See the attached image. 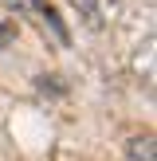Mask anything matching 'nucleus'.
Listing matches in <instances>:
<instances>
[{"instance_id":"obj_1","label":"nucleus","mask_w":157,"mask_h":161,"mask_svg":"<svg viewBox=\"0 0 157 161\" xmlns=\"http://www.w3.org/2000/svg\"><path fill=\"white\" fill-rule=\"evenodd\" d=\"M126 161H157L153 134H133V138L126 142Z\"/></svg>"},{"instance_id":"obj_2","label":"nucleus","mask_w":157,"mask_h":161,"mask_svg":"<svg viewBox=\"0 0 157 161\" xmlns=\"http://www.w3.org/2000/svg\"><path fill=\"white\" fill-rule=\"evenodd\" d=\"M35 8H39V16H43V24H47V28L55 31V39H59V43L67 47L71 39H67V28H63V20H59V12H55V8L47 4V0H35Z\"/></svg>"},{"instance_id":"obj_3","label":"nucleus","mask_w":157,"mask_h":161,"mask_svg":"<svg viewBox=\"0 0 157 161\" xmlns=\"http://www.w3.org/2000/svg\"><path fill=\"white\" fill-rule=\"evenodd\" d=\"M71 4H75V12L83 16L90 28H98V24H102V20H98V0H71Z\"/></svg>"},{"instance_id":"obj_4","label":"nucleus","mask_w":157,"mask_h":161,"mask_svg":"<svg viewBox=\"0 0 157 161\" xmlns=\"http://www.w3.org/2000/svg\"><path fill=\"white\" fill-rule=\"evenodd\" d=\"M12 39H16V24H0V51H4Z\"/></svg>"}]
</instances>
